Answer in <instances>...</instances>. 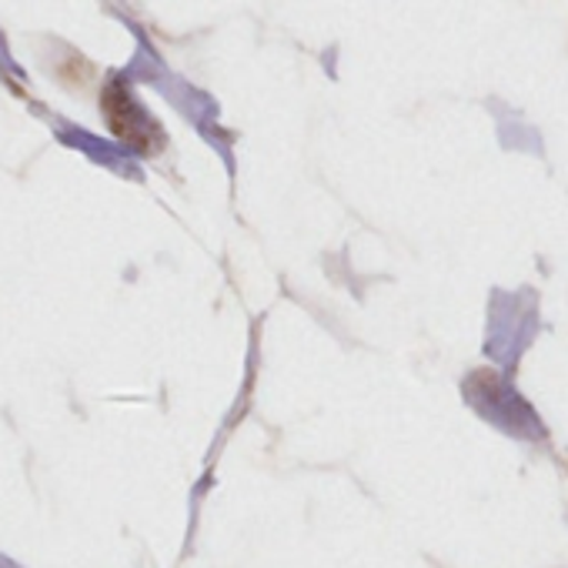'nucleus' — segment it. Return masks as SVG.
<instances>
[{
  "label": "nucleus",
  "instance_id": "nucleus-1",
  "mask_svg": "<svg viewBox=\"0 0 568 568\" xmlns=\"http://www.w3.org/2000/svg\"><path fill=\"white\" fill-rule=\"evenodd\" d=\"M104 118L108 128L131 148H138L141 154H158L164 148V134L154 124V118L131 98V91L124 84H108L104 91Z\"/></svg>",
  "mask_w": 568,
  "mask_h": 568
}]
</instances>
